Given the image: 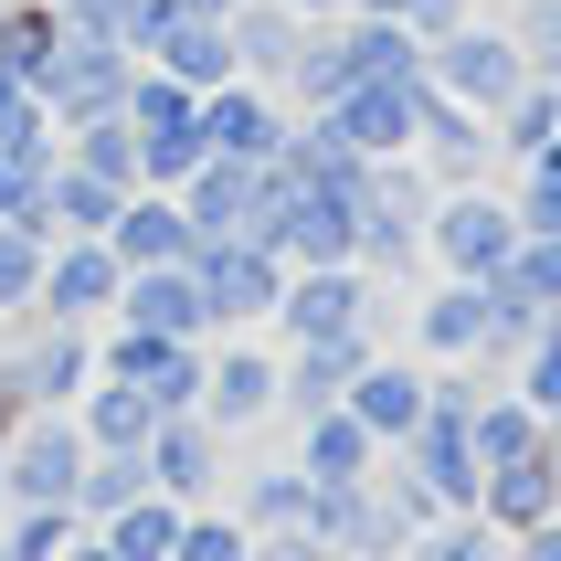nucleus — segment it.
Here are the masks:
<instances>
[{
	"label": "nucleus",
	"mask_w": 561,
	"mask_h": 561,
	"mask_svg": "<svg viewBox=\"0 0 561 561\" xmlns=\"http://www.w3.org/2000/svg\"><path fill=\"white\" fill-rule=\"evenodd\" d=\"M85 424L75 413H22L11 435H0V488H11V508H43V499H64L75 508V477H85Z\"/></svg>",
	"instance_id": "1"
},
{
	"label": "nucleus",
	"mask_w": 561,
	"mask_h": 561,
	"mask_svg": "<svg viewBox=\"0 0 561 561\" xmlns=\"http://www.w3.org/2000/svg\"><path fill=\"white\" fill-rule=\"evenodd\" d=\"M0 371L22 381L32 413H75V392L95 381V329H64V318H11Z\"/></svg>",
	"instance_id": "2"
},
{
	"label": "nucleus",
	"mask_w": 561,
	"mask_h": 561,
	"mask_svg": "<svg viewBox=\"0 0 561 561\" xmlns=\"http://www.w3.org/2000/svg\"><path fill=\"white\" fill-rule=\"evenodd\" d=\"M191 276H202V318L213 329H244V318H276L286 254L254 244V233H222V244H191Z\"/></svg>",
	"instance_id": "3"
},
{
	"label": "nucleus",
	"mask_w": 561,
	"mask_h": 561,
	"mask_svg": "<svg viewBox=\"0 0 561 561\" xmlns=\"http://www.w3.org/2000/svg\"><path fill=\"white\" fill-rule=\"evenodd\" d=\"M117 286H127V265L106 254V233H54L43 244V286H32V318L95 329V318H117Z\"/></svg>",
	"instance_id": "4"
},
{
	"label": "nucleus",
	"mask_w": 561,
	"mask_h": 561,
	"mask_svg": "<svg viewBox=\"0 0 561 561\" xmlns=\"http://www.w3.org/2000/svg\"><path fill=\"white\" fill-rule=\"evenodd\" d=\"M138 456H149V488H159V499L202 508V499H213V477H222V424H213V413H159Z\"/></svg>",
	"instance_id": "5"
},
{
	"label": "nucleus",
	"mask_w": 561,
	"mask_h": 561,
	"mask_svg": "<svg viewBox=\"0 0 561 561\" xmlns=\"http://www.w3.org/2000/svg\"><path fill=\"white\" fill-rule=\"evenodd\" d=\"M519 244H530V233H519V213H499L488 191H456V202L435 213V254L456 265V276H499Z\"/></svg>",
	"instance_id": "6"
},
{
	"label": "nucleus",
	"mask_w": 561,
	"mask_h": 561,
	"mask_svg": "<svg viewBox=\"0 0 561 561\" xmlns=\"http://www.w3.org/2000/svg\"><path fill=\"white\" fill-rule=\"evenodd\" d=\"M106 254H117L127 276H138V265H181L191 254V213H181V191H127L117 202V222H106Z\"/></svg>",
	"instance_id": "7"
},
{
	"label": "nucleus",
	"mask_w": 561,
	"mask_h": 561,
	"mask_svg": "<svg viewBox=\"0 0 561 561\" xmlns=\"http://www.w3.org/2000/svg\"><path fill=\"white\" fill-rule=\"evenodd\" d=\"M117 318H127V329H149V340H202L213 318H202V276H191V254H181V265H138V276L117 286Z\"/></svg>",
	"instance_id": "8"
},
{
	"label": "nucleus",
	"mask_w": 561,
	"mask_h": 561,
	"mask_svg": "<svg viewBox=\"0 0 561 561\" xmlns=\"http://www.w3.org/2000/svg\"><path fill=\"white\" fill-rule=\"evenodd\" d=\"M371 360V329H340V340H297V360H276V403L308 424V413H329L350 392V371Z\"/></svg>",
	"instance_id": "9"
},
{
	"label": "nucleus",
	"mask_w": 561,
	"mask_h": 561,
	"mask_svg": "<svg viewBox=\"0 0 561 561\" xmlns=\"http://www.w3.org/2000/svg\"><path fill=\"white\" fill-rule=\"evenodd\" d=\"M276 329L286 340H340V329H360V276L350 265H297L276 297Z\"/></svg>",
	"instance_id": "10"
},
{
	"label": "nucleus",
	"mask_w": 561,
	"mask_h": 561,
	"mask_svg": "<svg viewBox=\"0 0 561 561\" xmlns=\"http://www.w3.org/2000/svg\"><path fill=\"white\" fill-rule=\"evenodd\" d=\"M340 403L360 413V424H371L381 445H403L413 424H424V403H435V381H424V371H403V360H381V350H371V360L350 371V392H340Z\"/></svg>",
	"instance_id": "11"
},
{
	"label": "nucleus",
	"mask_w": 561,
	"mask_h": 561,
	"mask_svg": "<svg viewBox=\"0 0 561 561\" xmlns=\"http://www.w3.org/2000/svg\"><path fill=\"white\" fill-rule=\"evenodd\" d=\"M202 413H213L222 435L265 424V413H276V360H265V350H222V360H202Z\"/></svg>",
	"instance_id": "12"
},
{
	"label": "nucleus",
	"mask_w": 561,
	"mask_h": 561,
	"mask_svg": "<svg viewBox=\"0 0 561 561\" xmlns=\"http://www.w3.org/2000/svg\"><path fill=\"white\" fill-rule=\"evenodd\" d=\"M381 456H392V445H381V435H371V424H360L350 403L308 413V445H297V467H308L318 488H350V477H371Z\"/></svg>",
	"instance_id": "13"
},
{
	"label": "nucleus",
	"mask_w": 561,
	"mask_h": 561,
	"mask_svg": "<svg viewBox=\"0 0 561 561\" xmlns=\"http://www.w3.org/2000/svg\"><path fill=\"white\" fill-rule=\"evenodd\" d=\"M75 424H85L95 456H138V445H149V424H159V403L138 392V381H106V371H95L85 392H75Z\"/></svg>",
	"instance_id": "14"
},
{
	"label": "nucleus",
	"mask_w": 561,
	"mask_h": 561,
	"mask_svg": "<svg viewBox=\"0 0 561 561\" xmlns=\"http://www.w3.org/2000/svg\"><path fill=\"white\" fill-rule=\"evenodd\" d=\"M561 508V477H551V456H519V467H488L477 477V519H488V530H530V519H551Z\"/></svg>",
	"instance_id": "15"
},
{
	"label": "nucleus",
	"mask_w": 561,
	"mask_h": 561,
	"mask_svg": "<svg viewBox=\"0 0 561 561\" xmlns=\"http://www.w3.org/2000/svg\"><path fill=\"white\" fill-rule=\"evenodd\" d=\"M467 456H477V477H488V467H519V456H540V413L519 403V392H477V413H467Z\"/></svg>",
	"instance_id": "16"
},
{
	"label": "nucleus",
	"mask_w": 561,
	"mask_h": 561,
	"mask_svg": "<svg viewBox=\"0 0 561 561\" xmlns=\"http://www.w3.org/2000/svg\"><path fill=\"white\" fill-rule=\"evenodd\" d=\"M127 191L95 181V170H75V159H54V181H43V233H106L117 222Z\"/></svg>",
	"instance_id": "17"
},
{
	"label": "nucleus",
	"mask_w": 561,
	"mask_h": 561,
	"mask_svg": "<svg viewBox=\"0 0 561 561\" xmlns=\"http://www.w3.org/2000/svg\"><path fill=\"white\" fill-rule=\"evenodd\" d=\"M424 350H445V360H477L488 350V276H456L424 308Z\"/></svg>",
	"instance_id": "18"
},
{
	"label": "nucleus",
	"mask_w": 561,
	"mask_h": 561,
	"mask_svg": "<svg viewBox=\"0 0 561 561\" xmlns=\"http://www.w3.org/2000/svg\"><path fill=\"white\" fill-rule=\"evenodd\" d=\"M95 540H106V551L117 561H170V540H181V499H127L117 519H95Z\"/></svg>",
	"instance_id": "19"
},
{
	"label": "nucleus",
	"mask_w": 561,
	"mask_h": 561,
	"mask_svg": "<svg viewBox=\"0 0 561 561\" xmlns=\"http://www.w3.org/2000/svg\"><path fill=\"white\" fill-rule=\"evenodd\" d=\"M202 149L213 159H276V117L254 95H202Z\"/></svg>",
	"instance_id": "20"
},
{
	"label": "nucleus",
	"mask_w": 561,
	"mask_h": 561,
	"mask_svg": "<svg viewBox=\"0 0 561 561\" xmlns=\"http://www.w3.org/2000/svg\"><path fill=\"white\" fill-rule=\"evenodd\" d=\"M127 499H149V456H85V477H75V519H117Z\"/></svg>",
	"instance_id": "21"
},
{
	"label": "nucleus",
	"mask_w": 561,
	"mask_h": 561,
	"mask_svg": "<svg viewBox=\"0 0 561 561\" xmlns=\"http://www.w3.org/2000/svg\"><path fill=\"white\" fill-rule=\"evenodd\" d=\"M403 551H413V561H508V530H488L477 508H445L435 530H413Z\"/></svg>",
	"instance_id": "22"
},
{
	"label": "nucleus",
	"mask_w": 561,
	"mask_h": 561,
	"mask_svg": "<svg viewBox=\"0 0 561 561\" xmlns=\"http://www.w3.org/2000/svg\"><path fill=\"white\" fill-rule=\"evenodd\" d=\"M233 519H244V530H297V519H308V467H254Z\"/></svg>",
	"instance_id": "23"
},
{
	"label": "nucleus",
	"mask_w": 561,
	"mask_h": 561,
	"mask_svg": "<svg viewBox=\"0 0 561 561\" xmlns=\"http://www.w3.org/2000/svg\"><path fill=\"white\" fill-rule=\"evenodd\" d=\"M85 530L64 499H43V508H0V551L11 561H64V540Z\"/></svg>",
	"instance_id": "24"
},
{
	"label": "nucleus",
	"mask_w": 561,
	"mask_h": 561,
	"mask_svg": "<svg viewBox=\"0 0 561 561\" xmlns=\"http://www.w3.org/2000/svg\"><path fill=\"white\" fill-rule=\"evenodd\" d=\"M244 551H254V530L233 519V508H213V499L181 508V540H170V561H244Z\"/></svg>",
	"instance_id": "25"
},
{
	"label": "nucleus",
	"mask_w": 561,
	"mask_h": 561,
	"mask_svg": "<svg viewBox=\"0 0 561 561\" xmlns=\"http://www.w3.org/2000/svg\"><path fill=\"white\" fill-rule=\"evenodd\" d=\"M32 286H43V233L0 222V318H32Z\"/></svg>",
	"instance_id": "26"
},
{
	"label": "nucleus",
	"mask_w": 561,
	"mask_h": 561,
	"mask_svg": "<svg viewBox=\"0 0 561 561\" xmlns=\"http://www.w3.org/2000/svg\"><path fill=\"white\" fill-rule=\"evenodd\" d=\"M445 75H456V95H477V106H508V85H519L499 43H456V64H445Z\"/></svg>",
	"instance_id": "27"
},
{
	"label": "nucleus",
	"mask_w": 561,
	"mask_h": 561,
	"mask_svg": "<svg viewBox=\"0 0 561 561\" xmlns=\"http://www.w3.org/2000/svg\"><path fill=\"white\" fill-rule=\"evenodd\" d=\"M519 403H530V413H561V318H540L530 360H519Z\"/></svg>",
	"instance_id": "28"
},
{
	"label": "nucleus",
	"mask_w": 561,
	"mask_h": 561,
	"mask_svg": "<svg viewBox=\"0 0 561 561\" xmlns=\"http://www.w3.org/2000/svg\"><path fill=\"white\" fill-rule=\"evenodd\" d=\"M519 233H561V149H540V170H530V213H519Z\"/></svg>",
	"instance_id": "29"
},
{
	"label": "nucleus",
	"mask_w": 561,
	"mask_h": 561,
	"mask_svg": "<svg viewBox=\"0 0 561 561\" xmlns=\"http://www.w3.org/2000/svg\"><path fill=\"white\" fill-rule=\"evenodd\" d=\"M403 117H413V95H360L340 127H371V149H392V138H403Z\"/></svg>",
	"instance_id": "30"
},
{
	"label": "nucleus",
	"mask_w": 561,
	"mask_h": 561,
	"mask_svg": "<svg viewBox=\"0 0 561 561\" xmlns=\"http://www.w3.org/2000/svg\"><path fill=\"white\" fill-rule=\"evenodd\" d=\"M244 561H340V551H329L318 530H254V551H244Z\"/></svg>",
	"instance_id": "31"
},
{
	"label": "nucleus",
	"mask_w": 561,
	"mask_h": 561,
	"mask_svg": "<svg viewBox=\"0 0 561 561\" xmlns=\"http://www.w3.org/2000/svg\"><path fill=\"white\" fill-rule=\"evenodd\" d=\"M508 561H561V508H551V519H530V530L508 540Z\"/></svg>",
	"instance_id": "32"
},
{
	"label": "nucleus",
	"mask_w": 561,
	"mask_h": 561,
	"mask_svg": "<svg viewBox=\"0 0 561 561\" xmlns=\"http://www.w3.org/2000/svg\"><path fill=\"white\" fill-rule=\"evenodd\" d=\"M64 561H117V551H106L95 530H75V540H64Z\"/></svg>",
	"instance_id": "33"
},
{
	"label": "nucleus",
	"mask_w": 561,
	"mask_h": 561,
	"mask_svg": "<svg viewBox=\"0 0 561 561\" xmlns=\"http://www.w3.org/2000/svg\"><path fill=\"white\" fill-rule=\"evenodd\" d=\"M540 456H551V477H561V413H540Z\"/></svg>",
	"instance_id": "34"
},
{
	"label": "nucleus",
	"mask_w": 561,
	"mask_h": 561,
	"mask_svg": "<svg viewBox=\"0 0 561 561\" xmlns=\"http://www.w3.org/2000/svg\"><path fill=\"white\" fill-rule=\"evenodd\" d=\"M540 43H551V54H540V64H551V75H561V11H551V22H540Z\"/></svg>",
	"instance_id": "35"
},
{
	"label": "nucleus",
	"mask_w": 561,
	"mask_h": 561,
	"mask_svg": "<svg viewBox=\"0 0 561 561\" xmlns=\"http://www.w3.org/2000/svg\"><path fill=\"white\" fill-rule=\"evenodd\" d=\"M181 11H202V22H222V11H233V0H181Z\"/></svg>",
	"instance_id": "36"
},
{
	"label": "nucleus",
	"mask_w": 561,
	"mask_h": 561,
	"mask_svg": "<svg viewBox=\"0 0 561 561\" xmlns=\"http://www.w3.org/2000/svg\"><path fill=\"white\" fill-rule=\"evenodd\" d=\"M0 508H11V488H0Z\"/></svg>",
	"instance_id": "37"
},
{
	"label": "nucleus",
	"mask_w": 561,
	"mask_h": 561,
	"mask_svg": "<svg viewBox=\"0 0 561 561\" xmlns=\"http://www.w3.org/2000/svg\"><path fill=\"white\" fill-rule=\"evenodd\" d=\"M0 561H11V551H0Z\"/></svg>",
	"instance_id": "38"
}]
</instances>
